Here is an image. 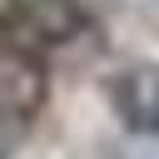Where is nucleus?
<instances>
[{"label":"nucleus","instance_id":"f257e3e1","mask_svg":"<svg viewBox=\"0 0 159 159\" xmlns=\"http://www.w3.org/2000/svg\"><path fill=\"white\" fill-rule=\"evenodd\" d=\"M84 30L80 0H0V50L15 60H50Z\"/></svg>","mask_w":159,"mask_h":159},{"label":"nucleus","instance_id":"f03ea898","mask_svg":"<svg viewBox=\"0 0 159 159\" xmlns=\"http://www.w3.org/2000/svg\"><path fill=\"white\" fill-rule=\"evenodd\" d=\"M109 104L129 134L159 139V65H124L109 80Z\"/></svg>","mask_w":159,"mask_h":159}]
</instances>
